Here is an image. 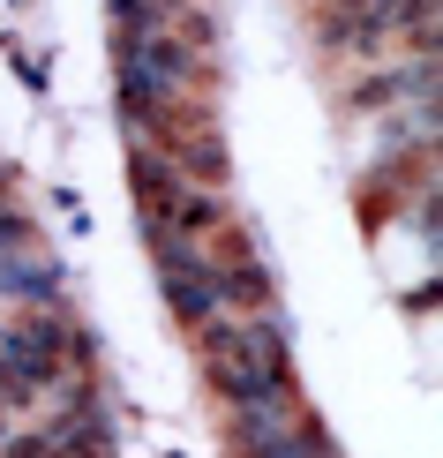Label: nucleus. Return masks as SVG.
Listing matches in <instances>:
<instances>
[{
    "label": "nucleus",
    "instance_id": "obj_4",
    "mask_svg": "<svg viewBox=\"0 0 443 458\" xmlns=\"http://www.w3.org/2000/svg\"><path fill=\"white\" fill-rule=\"evenodd\" d=\"M421 98H436V53H391V61H369V75L345 90L354 113H398V106H421Z\"/></svg>",
    "mask_w": 443,
    "mask_h": 458
},
{
    "label": "nucleus",
    "instance_id": "obj_1",
    "mask_svg": "<svg viewBox=\"0 0 443 458\" xmlns=\"http://www.w3.org/2000/svg\"><path fill=\"white\" fill-rule=\"evenodd\" d=\"M90 369V338L75 331L68 309H15L0 323V413L23 421L30 406H46V391L61 376Z\"/></svg>",
    "mask_w": 443,
    "mask_h": 458
},
{
    "label": "nucleus",
    "instance_id": "obj_5",
    "mask_svg": "<svg viewBox=\"0 0 443 458\" xmlns=\"http://www.w3.org/2000/svg\"><path fill=\"white\" fill-rule=\"evenodd\" d=\"M0 301H15V309H61V271H53V256L38 241L0 256Z\"/></svg>",
    "mask_w": 443,
    "mask_h": 458
},
{
    "label": "nucleus",
    "instance_id": "obj_2",
    "mask_svg": "<svg viewBox=\"0 0 443 458\" xmlns=\"http://www.w3.org/2000/svg\"><path fill=\"white\" fill-rule=\"evenodd\" d=\"M188 338H196V360H203L210 391H218L226 406L294 391V360H285L278 309L271 316H218V323H203V331H188Z\"/></svg>",
    "mask_w": 443,
    "mask_h": 458
},
{
    "label": "nucleus",
    "instance_id": "obj_3",
    "mask_svg": "<svg viewBox=\"0 0 443 458\" xmlns=\"http://www.w3.org/2000/svg\"><path fill=\"white\" fill-rule=\"evenodd\" d=\"M150 256H158V278H166V309L181 331H203V323L226 316V285H218V263L203 256V248L188 241H150Z\"/></svg>",
    "mask_w": 443,
    "mask_h": 458
}]
</instances>
